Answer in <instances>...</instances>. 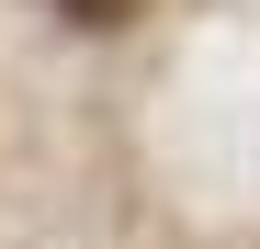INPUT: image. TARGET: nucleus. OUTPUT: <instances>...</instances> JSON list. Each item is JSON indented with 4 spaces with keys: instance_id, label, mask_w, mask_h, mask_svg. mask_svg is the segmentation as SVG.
Listing matches in <instances>:
<instances>
[{
    "instance_id": "nucleus-1",
    "label": "nucleus",
    "mask_w": 260,
    "mask_h": 249,
    "mask_svg": "<svg viewBox=\"0 0 260 249\" xmlns=\"http://www.w3.org/2000/svg\"><path fill=\"white\" fill-rule=\"evenodd\" d=\"M57 12H79V23H91V34H113V23H136L147 0H57Z\"/></svg>"
}]
</instances>
